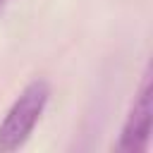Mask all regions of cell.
Instances as JSON below:
<instances>
[{
    "label": "cell",
    "instance_id": "6da1fadb",
    "mask_svg": "<svg viewBox=\"0 0 153 153\" xmlns=\"http://www.w3.org/2000/svg\"><path fill=\"white\" fill-rule=\"evenodd\" d=\"M48 100H50V84L45 79H33L22 88V93L14 98V103L10 105L7 115L0 122V151L2 153L17 151L26 143Z\"/></svg>",
    "mask_w": 153,
    "mask_h": 153
},
{
    "label": "cell",
    "instance_id": "7a4b0ae2",
    "mask_svg": "<svg viewBox=\"0 0 153 153\" xmlns=\"http://www.w3.org/2000/svg\"><path fill=\"white\" fill-rule=\"evenodd\" d=\"M151 124H153V91H151V72L146 69L143 81L136 91L134 105L124 120L117 151L122 153H139L146 151L148 139H151Z\"/></svg>",
    "mask_w": 153,
    "mask_h": 153
},
{
    "label": "cell",
    "instance_id": "3957f363",
    "mask_svg": "<svg viewBox=\"0 0 153 153\" xmlns=\"http://www.w3.org/2000/svg\"><path fill=\"white\" fill-rule=\"evenodd\" d=\"M10 2H12V0H0V12H2V10H5V7L10 5Z\"/></svg>",
    "mask_w": 153,
    "mask_h": 153
}]
</instances>
